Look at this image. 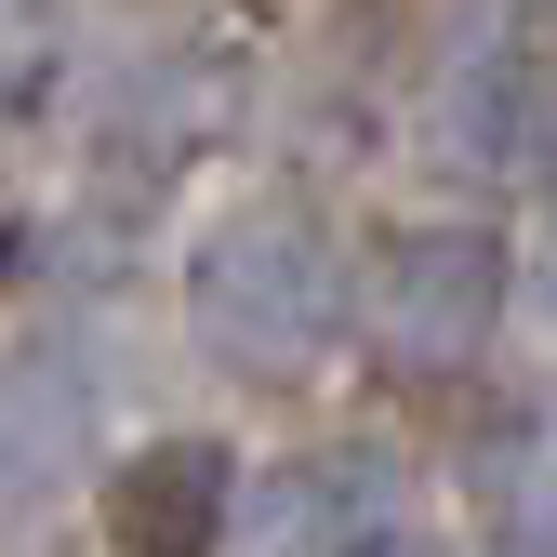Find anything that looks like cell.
I'll use <instances>...</instances> for the list:
<instances>
[{"instance_id": "cell-1", "label": "cell", "mask_w": 557, "mask_h": 557, "mask_svg": "<svg viewBox=\"0 0 557 557\" xmlns=\"http://www.w3.org/2000/svg\"><path fill=\"white\" fill-rule=\"evenodd\" d=\"M186 306H199V345H213L226 372H306L319 345H332V319H345V265H332V239L306 226V213H226L213 239H199V265H186Z\"/></svg>"}, {"instance_id": "cell-2", "label": "cell", "mask_w": 557, "mask_h": 557, "mask_svg": "<svg viewBox=\"0 0 557 557\" xmlns=\"http://www.w3.org/2000/svg\"><path fill=\"white\" fill-rule=\"evenodd\" d=\"M359 306H372V332L398 345L411 372H451L505 319V239L492 226H411V239L372 252V293Z\"/></svg>"}, {"instance_id": "cell-3", "label": "cell", "mask_w": 557, "mask_h": 557, "mask_svg": "<svg viewBox=\"0 0 557 557\" xmlns=\"http://www.w3.org/2000/svg\"><path fill=\"white\" fill-rule=\"evenodd\" d=\"M438 147L465 173H557V66L531 40H492L438 81Z\"/></svg>"}, {"instance_id": "cell-4", "label": "cell", "mask_w": 557, "mask_h": 557, "mask_svg": "<svg viewBox=\"0 0 557 557\" xmlns=\"http://www.w3.org/2000/svg\"><path fill=\"white\" fill-rule=\"evenodd\" d=\"M107 531H120V557H199V544L226 531V451H213V438H147V451H120Z\"/></svg>"}, {"instance_id": "cell-5", "label": "cell", "mask_w": 557, "mask_h": 557, "mask_svg": "<svg viewBox=\"0 0 557 557\" xmlns=\"http://www.w3.org/2000/svg\"><path fill=\"white\" fill-rule=\"evenodd\" d=\"M81 438H94V385L66 372L53 345H14V359H0V505L53 492V478L81 465Z\"/></svg>"}, {"instance_id": "cell-6", "label": "cell", "mask_w": 557, "mask_h": 557, "mask_svg": "<svg viewBox=\"0 0 557 557\" xmlns=\"http://www.w3.org/2000/svg\"><path fill=\"white\" fill-rule=\"evenodd\" d=\"M293 531H306V557H385V531H398V465H385V451L306 465V492H293Z\"/></svg>"}, {"instance_id": "cell-7", "label": "cell", "mask_w": 557, "mask_h": 557, "mask_svg": "<svg viewBox=\"0 0 557 557\" xmlns=\"http://www.w3.org/2000/svg\"><path fill=\"white\" fill-rule=\"evenodd\" d=\"M531 306L557 319V199H544V226H531Z\"/></svg>"}]
</instances>
